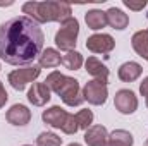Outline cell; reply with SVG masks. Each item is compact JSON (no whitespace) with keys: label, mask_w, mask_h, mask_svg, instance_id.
<instances>
[{"label":"cell","mask_w":148,"mask_h":146,"mask_svg":"<svg viewBox=\"0 0 148 146\" xmlns=\"http://www.w3.org/2000/svg\"><path fill=\"white\" fill-rule=\"evenodd\" d=\"M147 107H148V98H147Z\"/></svg>","instance_id":"cell-29"},{"label":"cell","mask_w":148,"mask_h":146,"mask_svg":"<svg viewBox=\"0 0 148 146\" xmlns=\"http://www.w3.org/2000/svg\"><path fill=\"white\" fill-rule=\"evenodd\" d=\"M67 117H69V113H67L64 108L57 107V105H53V107L47 108L43 113H41L43 122H45V124H48V126H50V127H53V129H62V127H64V124H66V120H67Z\"/></svg>","instance_id":"cell-9"},{"label":"cell","mask_w":148,"mask_h":146,"mask_svg":"<svg viewBox=\"0 0 148 146\" xmlns=\"http://www.w3.org/2000/svg\"><path fill=\"white\" fill-rule=\"evenodd\" d=\"M41 72L40 65H31V67H23V69H16L9 74V83L14 89L23 91L26 88V84L33 83Z\"/></svg>","instance_id":"cell-5"},{"label":"cell","mask_w":148,"mask_h":146,"mask_svg":"<svg viewBox=\"0 0 148 146\" xmlns=\"http://www.w3.org/2000/svg\"><path fill=\"white\" fill-rule=\"evenodd\" d=\"M45 35L26 16L12 17L0 24V59L10 65L29 64L43 52Z\"/></svg>","instance_id":"cell-1"},{"label":"cell","mask_w":148,"mask_h":146,"mask_svg":"<svg viewBox=\"0 0 148 146\" xmlns=\"http://www.w3.org/2000/svg\"><path fill=\"white\" fill-rule=\"evenodd\" d=\"M84 65H86V72L90 76H93L97 81H102V83L107 84V81H109V69H107L105 64H102L97 57H88Z\"/></svg>","instance_id":"cell-13"},{"label":"cell","mask_w":148,"mask_h":146,"mask_svg":"<svg viewBox=\"0 0 148 146\" xmlns=\"http://www.w3.org/2000/svg\"><path fill=\"white\" fill-rule=\"evenodd\" d=\"M67 146H81L79 143H71V145H67Z\"/></svg>","instance_id":"cell-27"},{"label":"cell","mask_w":148,"mask_h":146,"mask_svg":"<svg viewBox=\"0 0 148 146\" xmlns=\"http://www.w3.org/2000/svg\"><path fill=\"white\" fill-rule=\"evenodd\" d=\"M133 134L126 129H115L109 134V146H133Z\"/></svg>","instance_id":"cell-19"},{"label":"cell","mask_w":148,"mask_h":146,"mask_svg":"<svg viewBox=\"0 0 148 146\" xmlns=\"http://www.w3.org/2000/svg\"><path fill=\"white\" fill-rule=\"evenodd\" d=\"M124 5L131 10H141L147 5V0H140V2H131V0H124Z\"/></svg>","instance_id":"cell-24"},{"label":"cell","mask_w":148,"mask_h":146,"mask_svg":"<svg viewBox=\"0 0 148 146\" xmlns=\"http://www.w3.org/2000/svg\"><path fill=\"white\" fill-rule=\"evenodd\" d=\"M23 146H31V145H23Z\"/></svg>","instance_id":"cell-30"},{"label":"cell","mask_w":148,"mask_h":146,"mask_svg":"<svg viewBox=\"0 0 148 146\" xmlns=\"http://www.w3.org/2000/svg\"><path fill=\"white\" fill-rule=\"evenodd\" d=\"M115 46V40L110 35H91L86 40V48L93 53H110Z\"/></svg>","instance_id":"cell-8"},{"label":"cell","mask_w":148,"mask_h":146,"mask_svg":"<svg viewBox=\"0 0 148 146\" xmlns=\"http://www.w3.org/2000/svg\"><path fill=\"white\" fill-rule=\"evenodd\" d=\"M83 55L79 53V52H67L64 57H62V65L66 67V69H69V71H77V69H81V65H83Z\"/></svg>","instance_id":"cell-20"},{"label":"cell","mask_w":148,"mask_h":146,"mask_svg":"<svg viewBox=\"0 0 148 146\" xmlns=\"http://www.w3.org/2000/svg\"><path fill=\"white\" fill-rule=\"evenodd\" d=\"M140 93H141L143 96H147V98H148V76L141 81V84H140Z\"/></svg>","instance_id":"cell-26"},{"label":"cell","mask_w":148,"mask_h":146,"mask_svg":"<svg viewBox=\"0 0 148 146\" xmlns=\"http://www.w3.org/2000/svg\"><path fill=\"white\" fill-rule=\"evenodd\" d=\"M145 146H148V139H147V143H145Z\"/></svg>","instance_id":"cell-28"},{"label":"cell","mask_w":148,"mask_h":146,"mask_svg":"<svg viewBox=\"0 0 148 146\" xmlns=\"http://www.w3.org/2000/svg\"><path fill=\"white\" fill-rule=\"evenodd\" d=\"M77 129H79V126L76 122V117H74L73 113H69V117H67V120H66V124L62 127V132H66V134H76Z\"/></svg>","instance_id":"cell-23"},{"label":"cell","mask_w":148,"mask_h":146,"mask_svg":"<svg viewBox=\"0 0 148 146\" xmlns=\"http://www.w3.org/2000/svg\"><path fill=\"white\" fill-rule=\"evenodd\" d=\"M84 21H86V26L93 31H98V29H103L107 26V17H105V12L103 10H98V9H93V10H88L86 16H84Z\"/></svg>","instance_id":"cell-16"},{"label":"cell","mask_w":148,"mask_h":146,"mask_svg":"<svg viewBox=\"0 0 148 146\" xmlns=\"http://www.w3.org/2000/svg\"><path fill=\"white\" fill-rule=\"evenodd\" d=\"M107 96H109V89H107V84L102 83V81H88L83 88V98L91 103V105H103L107 102Z\"/></svg>","instance_id":"cell-6"},{"label":"cell","mask_w":148,"mask_h":146,"mask_svg":"<svg viewBox=\"0 0 148 146\" xmlns=\"http://www.w3.org/2000/svg\"><path fill=\"white\" fill-rule=\"evenodd\" d=\"M23 12L26 17L40 23H64L69 17H73L71 5L66 2H26L23 5Z\"/></svg>","instance_id":"cell-2"},{"label":"cell","mask_w":148,"mask_h":146,"mask_svg":"<svg viewBox=\"0 0 148 146\" xmlns=\"http://www.w3.org/2000/svg\"><path fill=\"white\" fill-rule=\"evenodd\" d=\"M105 17H107V24L114 28V29H126L127 24H129V17L127 14H124L121 9L117 7H110L107 12H105Z\"/></svg>","instance_id":"cell-15"},{"label":"cell","mask_w":148,"mask_h":146,"mask_svg":"<svg viewBox=\"0 0 148 146\" xmlns=\"http://www.w3.org/2000/svg\"><path fill=\"white\" fill-rule=\"evenodd\" d=\"M147 60H148V59H147Z\"/></svg>","instance_id":"cell-31"},{"label":"cell","mask_w":148,"mask_h":146,"mask_svg":"<svg viewBox=\"0 0 148 146\" xmlns=\"http://www.w3.org/2000/svg\"><path fill=\"white\" fill-rule=\"evenodd\" d=\"M5 117H7L9 124H12V126H26L31 120V110L28 108L26 105L16 103V105H12L10 108L7 110Z\"/></svg>","instance_id":"cell-12"},{"label":"cell","mask_w":148,"mask_h":146,"mask_svg":"<svg viewBox=\"0 0 148 146\" xmlns=\"http://www.w3.org/2000/svg\"><path fill=\"white\" fill-rule=\"evenodd\" d=\"M114 105L124 115H129L138 108V98L131 89H119L114 96Z\"/></svg>","instance_id":"cell-7"},{"label":"cell","mask_w":148,"mask_h":146,"mask_svg":"<svg viewBox=\"0 0 148 146\" xmlns=\"http://www.w3.org/2000/svg\"><path fill=\"white\" fill-rule=\"evenodd\" d=\"M77 35H79V23H77V19L69 17L67 21H64L60 24V29L55 35V45L64 52H73L77 43L76 41Z\"/></svg>","instance_id":"cell-4"},{"label":"cell","mask_w":148,"mask_h":146,"mask_svg":"<svg viewBox=\"0 0 148 146\" xmlns=\"http://www.w3.org/2000/svg\"><path fill=\"white\" fill-rule=\"evenodd\" d=\"M52 95H50V88L45 83H33V86L28 91V100L29 103H33L35 107H43L50 102Z\"/></svg>","instance_id":"cell-11"},{"label":"cell","mask_w":148,"mask_h":146,"mask_svg":"<svg viewBox=\"0 0 148 146\" xmlns=\"http://www.w3.org/2000/svg\"><path fill=\"white\" fill-rule=\"evenodd\" d=\"M143 72V67L138 64V62H124L121 67H119V71H117V76H119V79L121 81H124V83H133V81H136L140 76Z\"/></svg>","instance_id":"cell-14"},{"label":"cell","mask_w":148,"mask_h":146,"mask_svg":"<svg viewBox=\"0 0 148 146\" xmlns=\"http://www.w3.org/2000/svg\"><path fill=\"white\" fill-rule=\"evenodd\" d=\"M7 100H9V95H7V91H5V88H3V83L0 81V108L7 103Z\"/></svg>","instance_id":"cell-25"},{"label":"cell","mask_w":148,"mask_h":146,"mask_svg":"<svg viewBox=\"0 0 148 146\" xmlns=\"http://www.w3.org/2000/svg\"><path fill=\"white\" fill-rule=\"evenodd\" d=\"M84 143L88 146H109V132L103 126L97 124L84 131Z\"/></svg>","instance_id":"cell-10"},{"label":"cell","mask_w":148,"mask_h":146,"mask_svg":"<svg viewBox=\"0 0 148 146\" xmlns=\"http://www.w3.org/2000/svg\"><path fill=\"white\" fill-rule=\"evenodd\" d=\"M40 60V67H57L59 64H62V57L60 52L55 48H47L41 52V55L38 57Z\"/></svg>","instance_id":"cell-18"},{"label":"cell","mask_w":148,"mask_h":146,"mask_svg":"<svg viewBox=\"0 0 148 146\" xmlns=\"http://www.w3.org/2000/svg\"><path fill=\"white\" fill-rule=\"evenodd\" d=\"M131 45L140 57L148 59V29H141V31L134 33L131 38Z\"/></svg>","instance_id":"cell-17"},{"label":"cell","mask_w":148,"mask_h":146,"mask_svg":"<svg viewBox=\"0 0 148 146\" xmlns=\"http://www.w3.org/2000/svg\"><path fill=\"white\" fill-rule=\"evenodd\" d=\"M45 84L50 88V91L57 93L67 107H77L84 102L83 91L79 89V83L74 77L64 76L59 71H53L52 74L47 76Z\"/></svg>","instance_id":"cell-3"},{"label":"cell","mask_w":148,"mask_h":146,"mask_svg":"<svg viewBox=\"0 0 148 146\" xmlns=\"http://www.w3.org/2000/svg\"><path fill=\"white\" fill-rule=\"evenodd\" d=\"M62 138L55 132H41L36 138V146H60Z\"/></svg>","instance_id":"cell-21"},{"label":"cell","mask_w":148,"mask_h":146,"mask_svg":"<svg viewBox=\"0 0 148 146\" xmlns=\"http://www.w3.org/2000/svg\"><path fill=\"white\" fill-rule=\"evenodd\" d=\"M76 122H77V126H79V129H90L91 127V124H93V112L88 108L84 110H79L76 115Z\"/></svg>","instance_id":"cell-22"}]
</instances>
